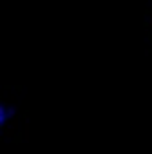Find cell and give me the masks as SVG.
Wrapping results in <instances>:
<instances>
[{
    "mask_svg": "<svg viewBox=\"0 0 152 154\" xmlns=\"http://www.w3.org/2000/svg\"><path fill=\"white\" fill-rule=\"evenodd\" d=\"M13 114H15V109H13L11 105L2 103V105H0V125L9 123V120L13 118Z\"/></svg>",
    "mask_w": 152,
    "mask_h": 154,
    "instance_id": "cell-1",
    "label": "cell"
}]
</instances>
